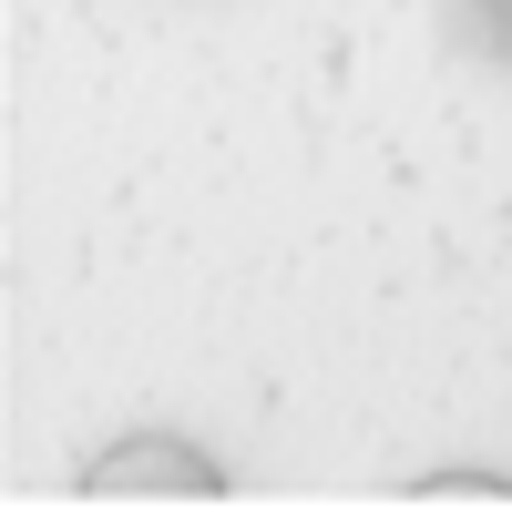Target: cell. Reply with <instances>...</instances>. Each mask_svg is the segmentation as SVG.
Segmentation results:
<instances>
[{
    "mask_svg": "<svg viewBox=\"0 0 512 512\" xmlns=\"http://www.w3.org/2000/svg\"><path fill=\"white\" fill-rule=\"evenodd\" d=\"M226 461L195 451L185 431H134L82 461V502H226Z\"/></svg>",
    "mask_w": 512,
    "mask_h": 512,
    "instance_id": "6da1fadb",
    "label": "cell"
},
{
    "mask_svg": "<svg viewBox=\"0 0 512 512\" xmlns=\"http://www.w3.org/2000/svg\"><path fill=\"white\" fill-rule=\"evenodd\" d=\"M410 502H512V482L502 472H420Z\"/></svg>",
    "mask_w": 512,
    "mask_h": 512,
    "instance_id": "7a4b0ae2",
    "label": "cell"
},
{
    "mask_svg": "<svg viewBox=\"0 0 512 512\" xmlns=\"http://www.w3.org/2000/svg\"><path fill=\"white\" fill-rule=\"evenodd\" d=\"M461 11H472V31L492 41V52H512V0H461Z\"/></svg>",
    "mask_w": 512,
    "mask_h": 512,
    "instance_id": "3957f363",
    "label": "cell"
}]
</instances>
